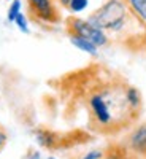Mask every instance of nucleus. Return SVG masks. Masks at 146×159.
Wrapping results in <instances>:
<instances>
[{"mask_svg":"<svg viewBox=\"0 0 146 159\" xmlns=\"http://www.w3.org/2000/svg\"><path fill=\"white\" fill-rule=\"evenodd\" d=\"M129 7L135 11L143 21H146V0H127Z\"/></svg>","mask_w":146,"mask_h":159,"instance_id":"obj_8","label":"nucleus"},{"mask_svg":"<svg viewBox=\"0 0 146 159\" xmlns=\"http://www.w3.org/2000/svg\"><path fill=\"white\" fill-rule=\"evenodd\" d=\"M10 2H11V0H10Z\"/></svg>","mask_w":146,"mask_h":159,"instance_id":"obj_16","label":"nucleus"},{"mask_svg":"<svg viewBox=\"0 0 146 159\" xmlns=\"http://www.w3.org/2000/svg\"><path fill=\"white\" fill-rule=\"evenodd\" d=\"M69 40H70V43H72L76 49L86 52V54H89V56H97V54H99V48H97L94 43H92V42L86 40V38L72 35V37H69Z\"/></svg>","mask_w":146,"mask_h":159,"instance_id":"obj_7","label":"nucleus"},{"mask_svg":"<svg viewBox=\"0 0 146 159\" xmlns=\"http://www.w3.org/2000/svg\"><path fill=\"white\" fill-rule=\"evenodd\" d=\"M21 10H22V2L21 0H11V3L8 7V11H7V21L8 22H15V19L21 13Z\"/></svg>","mask_w":146,"mask_h":159,"instance_id":"obj_9","label":"nucleus"},{"mask_svg":"<svg viewBox=\"0 0 146 159\" xmlns=\"http://www.w3.org/2000/svg\"><path fill=\"white\" fill-rule=\"evenodd\" d=\"M65 32H67L69 37L75 35V37L86 38L94 43L97 48H105L107 45H110L108 35L89 19H83L78 16L65 18Z\"/></svg>","mask_w":146,"mask_h":159,"instance_id":"obj_3","label":"nucleus"},{"mask_svg":"<svg viewBox=\"0 0 146 159\" xmlns=\"http://www.w3.org/2000/svg\"><path fill=\"white\" fill-rule=\"evenodd\" d=\"M87 19L100 27L110 40L146 56V21L135 15L127 0H105Z\"/></svg>","mask_w":146,"mask_h":159,"instance_id":"obj_2","label":"nucleus"},{"mask_svg":"<svg viewBox=\"0 0 146 159\" xmlns=\"http://www.w3.org/2000/svg\"><path fill=\"white\" fill-rule=\"evenodd\" d=\"M122 143L140 159H146V123L130 127V132L124 137Z\"/></svg>","mask_w":146,"mask_h":159,"instance_id":"obj_5","label":"nucleus"},{"mask_svg":"<svg viewBox=\"0 0 146 159\" xmlns=\"http://www.w3.org/2000/svg\"><path fill=\"white\" fill-rule=\"evenodd\" d=\"M46 159H56L54 156H49V157H46Z\"/></svg>","mask_w":146,"mask_h":159,"instance_id":"obj_15","label":"nucleus"},{"mask_svg":"<svg viewBox=\"0 0 146 159\" xmlns=\"http://www.w3.org/2000/svg\"><path fill=\"white\" fill-rule=\"evenodd\" d=\"M62 89L87 116V127L99 135L114 137L134 127L143 113V96L117 72L91 65L67 73Z\"/></svg>","mask_w":146,"mask_h":159,"instance_id":"obj_1","label":"nucleus"},{"mask_svg":"<svg viewBox=\"0 0 146 159\" xmlns=\"http://www.w3.org/2000/svg\"><path fill=\"white\" fill-rule=\"evenodd\" d=\"M100 159H140L132 150H129L121 142H111L107 145V148L102 150Z\"/></svg>","mask_w":146,"mask_h":159,"instance_id":"obj_6","label":"nucleus"},{"mask_svg":"<svg viewBox=\"0 0 146 159\" xmlns=\"http://www.w3.org/2000/svg\"><path fill=\"white\" fill-rule=\"evenodd\" d=\"M27 16L38 25H57L62 21L57 0H25Z\"/></svg>","mask_w":146,"mask_h":159,"instance_id":"obj_4","label":"nucleus"},{"mask_svg":"<svg viewBox=\"0 0 146 159\" xmlns=\"http://www.w3.org/2000/svg\"><path fill=\"white\" fill-rule=\"evenodd\" d=\"M89 7V0H70L67 10L72 13H83Z\"/></svg>","mask_w":146,"mask_h":159,"instance_id":"obj_11","label":"nucleus"},{"mask_svg":"<svg viewBox=\"0 0 146 159\" xmlns=\"http://www.w3.org/2000/svg\"><path fill=\"white\" fill-rule=\"evenodd\" d=\"M69 2H70V0H57V3H59L62 8H67V7H69Z\"/></svg>","mask_w":146,"mask_h":159,"instance_id":"obj_14","label":"nucleus"},{"mask_svg":"<svg viewBox=\"0 0 146 159\" xmlns=\"http://www.w3.org/2000/svg\"><path fill=\"white\" fill-rule=\"evenodd\" d=\"M13 24H15L22 34H29V32H30V27H29V18L25 16L22 11L16 16V19H15V22H13Z\"/></svg>","mask_w":146,"mask_h":159,"instance_id":"obj_10","label":"nucleus"},{"mask_svg":"<svg viewBox=\"0 0 146 159\" xmlns=\"http://www.w3.org/2000/svg\"><path fill=\"white\" fill-rule=\"evenodd\" d=\"M7 142H8V135H7V132H5V129L2 127V124H0V151H2V150L5 148V145H7Z\"/></svg>","mask_w":146,"mask_h":159,"instance_id":"obj_13","label":"nucleus"},{"mask_svg":"<svg viewBox=\"0 0 146 159\" xmlns=\"http://www.w3.org/2000/svg\"><path fill=\"white\" fill-rule=\"evenodd\" d=\"M100 157H102V150H91L84 154H78L70 159H100Z\"/></svg>","mask_w":146,"mask_h":159,"instance_id":"obj_12","label":"nucleus"}]
</instances>
